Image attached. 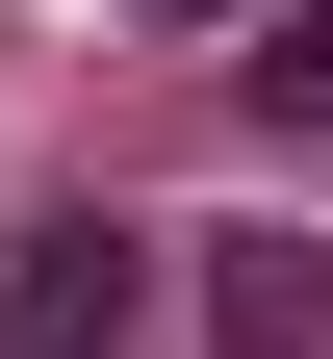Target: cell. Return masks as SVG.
Instances as JSON below:
<instances>
[{"label": "cell", "instance_id": "obj_1", "mask_svg": "<svg viewBox=\"0 0 333 359\" xmlns=\"http://www.w3.org/2000/svg\"><path fill=\"white\" fill-rule=\"evenodd\" d=\"M128 308H154V231H103V205L0 231V359H128Z\"/></svg>", "mask_w": 333, "mask_h": 359}, {"label": "cell", "instance_id": "obj_2", "mask_svg": "<svg viewBox=\"0 0 333 359\" xmlns=\"http://www.w3.org/2000/svg\"><path fill=\"white\" fill-rule=\"evenodd\" d=\"M205 257V359H333V231H179Z\"/></svg>", "mask_w": 333, "mask_h": 359}, {"label": "cell", "instance_id": "obj_3", "mask_svg": "<svg viewBox=\"0 0 333 359\" xmlns=\"http://www.w3.org/2000/svg\"><path fill=\"white\" fill-rule=\"evenodd\" d=\"M231 103H257L282 154H333V0H282V26H231Z\"/></svg>", "mask_w": 333, "mask_h": 359}, {"label": "cell", "instance_id": "obj_4", "mask_svg": "<svg viewBox=\"0 0 333 359\" xmlns=\"http://www.w3.org/2000/svg\"><path fill=\"white\" fill-rule=\"evenodd\" d=\"M154 26H205V52H231V26H282V0H154Z\"/></svg>", "mask_w": 333, "mask_h": 359}]
</instances>
